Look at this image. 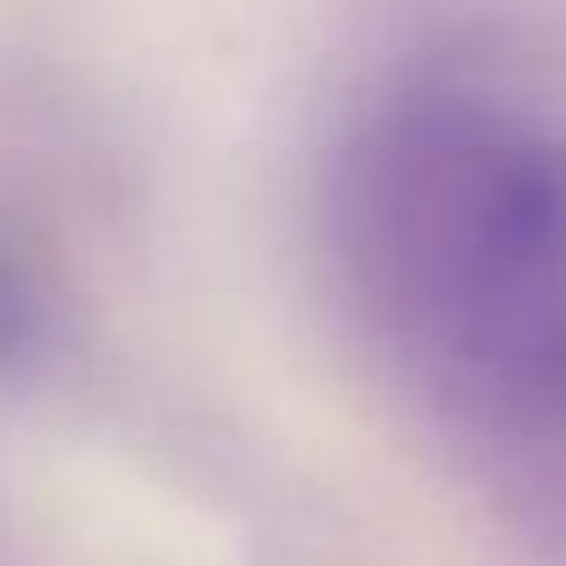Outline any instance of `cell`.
<instances>
[{
  "label": "cell",
  "mask_w": 566,
  "mask_h": 566,
  "mask_svg": "<svg viewBox=\"0 0 566 566\" xmlns=\"http://www.w3.org/2000/svg\"><path fill=\"white\" fill-rule=\"evenodd\" d=\"M329 256L378 354L488 439L566 451V128L463 80L390 92L329 171Z\"/></svg>",
  "instance_id": "cell-1"
},
{
  "label": "cell",
  "mask_w": 566,
  "mask_h": 566,
  "mask_svg": "<svg viewBox=\"0 0 566 566\" xmlns=\"http://www.w3.org/2000/svg\"><path fill=\"white\" fill-rule=\"evenodd\" d=\"M25 342V293L13 286V274L0 269V354Z\"/></svg>",
  "instance_id": "cell-2"
}]
</instances>
